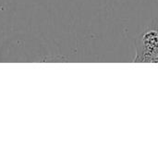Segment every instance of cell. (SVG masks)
Returning a JSON list of instances; mask_svg holds the SVG:
<instances>
[{"label":"cell","mask_w":158,"mask_h":158,"mask_svg":"<svg viewBox=\"0 0 158 158\" xmlns=\"http://www.w3.org/2000/svg\"><path fill=\"white\" fill-rule=\"evenodd\" d=\"M158 59V18L154 19L135 41L134 63H156Z\"/></svg>","instance_id":"obj_1"}]
</instances>
